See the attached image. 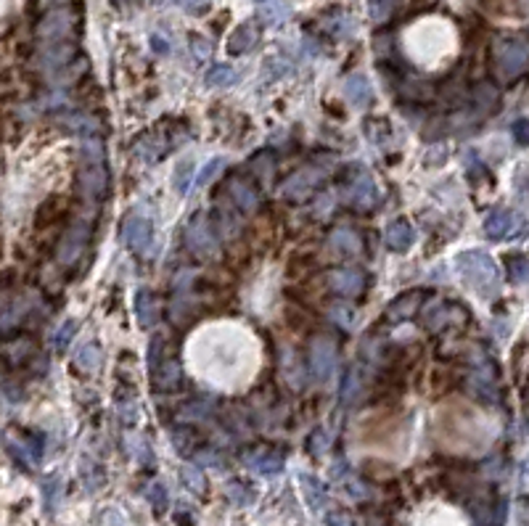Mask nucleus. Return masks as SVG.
I'll list each match as a JSON object with an SVG mask.
<instances>
[{"label": "nucleus", "mask_w": 529, "mask_h": 526, "mask_svg": "<svg viewBox=\"0 0 529 526\" xmlns=\"http://www.w3.org/2000/svg\"><path fill=\"white\" fill-rule=\"evenodd\" d=\"M460 278L466 281L469 288L479 293L482 299H492L500 291V273L495 259L484 252H463L455 259Z\"/></svg>", "instance_id": "nucleus-1"}, {"label": "nucleus", "mask_w": 529, "mask_h": 526, "mask_svg": "<svg viewBox=\"0 0 529 526\" xmlns=\"http://www.w3.org/2000/svg\"><path fill=\"white\" fill-rule=\"evenodd\" d=\"M527 69V40L524 37H503L495 45V71L500 80H516Z\"/></svg>", "instance_id": "nucleus-2"}, {"label": "nucleus", "mask_w": 529, "mask_h": 526, "mask_svg": "<svg viewBox=\"0 0 529 526\" xmlns=\"http://www.w3.org/2000/svg\"><path fill=\"white\" fill-rule=\"evenodd\" d=\"M186 243L188 249L201 259H210L217 254V235H215V225L207 220V214H196L190 217L188 228H186Z\"/></svg>", "instance_id": "nucleus-3"}, {"label": "nucleus", "mask_w": 529, "mask_h": 526, "mask_svg": "<svg viewBox=\"0 0 529 526\" xmlns=\"http://www.w3.org/2000/svg\"><path fill=\"white\" fill-rule=\"evenodd\" d=\"M3 445H6V450L13 455V460H19L24 468H30V471L38 468V463H40V457H42L40 436H32V434H27V431L11 428L8 434L3 436Z\"/></svg>", "instance_id": "nucleus-4"}, {"label": "nucleus", "mask_w": 529, "mask_h": 526, "mask_svg": "<svg viewBox=\"0 0 529 526\" xmlns=\"http://www.w3.org/2000/svg\"><path fill=\"white\" fill-rule=\"evenodd\" d=\"M122 241L127 243V249H132V252L149 254L154 246V228L143 214H130L122 225Z\"/></svg>", "instance_id": "nucleus-5"}, {"label": "nucleus", "mask_w": 529, "mask_h": 526, "mask_svg": "<svg viewBox=\"0 0 529 526\" xmlns=\"http://www.w3.org/2000/svg\"><path fill=\"white\" fill-rule=\"evenodd\" d=\"M320 177H323V173L320 170H312V167H305V170H300V173H294L289 177V180L283 182V188H280V193H283V199H289V201L294 204H305L315 193V188H318Z\"/></svg>", "instance_id": "nucleus-6"}, {"label": "nucleus", "mask_w": 529, "mask_h": 526, "mask_svg": "<svg viewBox=\"0 0 529 526\" xmlns=\"http://www.w3.org/2000/svg\"><path fill=\"white\" fill-rule=\"evenodd\" d=\"M336 368V344L329 336H318L309 346V370L315 378L326 381Z\"/></svg>", "instance_id": "nucleus-7"}, {"label": "nucleus", "mask_w": 529, "mask_h": 526, "mask_svg": "<svg viewBox=\"0 0 529 526\" xmlns=\"http://www.w3.org/2000/svg\"><path fill=\"white\" fill-rule=\"evenodd\" d=\"M283 452H278L275 447H268V445H260V447H251L244 452V463L260 476H275L283 471Z\"/></svg>", "instance_id": "nucleus-8"}, {"label": "nucleus", "mask_w": 529, "mask_h": 526, "mask_svg": "<svg viewBox=\"0 0 529 526\" xmlns=\"http://www.w3.org/2000/svg\"><path fill=\"white\" fill-rule=\"evenodd\" d=\"M88 241H90V225L88 223H74L69 230L64 233V238H61V243H59V262L67 264V267L74 264L82 257Z\"/></svg>", "instance_id": "nucleus-9"}, {"label": "nucleus", "mask_w": 529, "mask_h": 526, "mask_svg": "<svg viewBox=\"0 0 529 526\" xmlns=\"http://www.w3.org/2000/svg\"><path fill=\"white\" fill-rule=\"evenodd\" d=\"M344 196H347L355 206H360V209H368V206H373L376 199H379L376 185H373L370 175L365 173V170H355V175H352L350 180H347V185H344Z\"/></svg>", "instance_id": "nucleus-10"}, {"label": "nucleus", "mask_w": 529, "mask_h": 526, "mask_svg": "<svg viewBox=\"0 0 529 526\" xmlns=\"http://www.w3.org/2000/svg\"><path fill=\"white\" fill-rule=\"evenodd\" d=\"M106 185H109V175L103 170V164H82L80 170V191L88 201H98L101 196L106 193Z\"/></svg>", "instance_id": "nucleus-11"}, {"label": "nucleus", "mask_w": 529, "mask_h": 526, "mask_svg": "<svg viewBox=\"0 0 529 526\" xmlns=\"http://www.w3.org/2000/svg\"><path fill=\"white\" fill-rule=\"evenodd\" d=\"M423 302H426V293L421 291V288H413V291L399 293L397 299L387 307V320H389V323H402V320H410V317H413V315L423 307Z\"/></svg>", "instance_id": "nucleus-12"}, {"label": "nucleus", "mask_w": 529, "mask_h": 526, "mask_svg": "<svg viewBox=\"0 0 529 526\" xmlns=\"http://www.w3.org/2000/svg\"><path fill=\"white\" fill-rule=\"evenodd\" d=\"M329 286L341 296H358L365 286V275L358 267H334L329 273Z\"/></svg>", "instance_id": "nucleus-13"}, {"label": "nucleus", "mask_w": 529, "mask_h": 526, "mask_svg": "<svg viewBox=\"0 0 529 526\" xmlns=\"http://www.w3.org/2000/svg\"><path fill=\"white\" fill-rule=\"evenodd\" d=\"M516 223H519L516 214L508 212V209H492L484 217V235L489 241H503L516 230Z\"/></svg>", "instance_id": "nucleus-14"}, {"label": "nucleus", "mask_w": 529, "mask_h": 526, "mask_svg": "<svg viewBox=\"0 0 529 526\" xmlns=\"http://www.w3.org/2000/svg\"><path fill=\"white\" fill-rule=\"evenodd\" d=\"M228 196L239 212L249 214V212H257V206H260V193H257V188L246 180H236V177H233V180L228 182Z\"/></svg>", "instance_id": "nucleus-15"}, {"label": "nucleus", "mask_w": 529, "mask_h": 526, "mask_svg": "<svg viewBox=\"0 0 529 526\" xmlns=\"http://www.w3.org/2000/svg\"><path fill=\"white\" fill-rule=\"evenodd\" d=\"M344 95L347 101L355 106V109H368L373 103V88H370V80L365 74H352L344 82Z\"/></svg>", "instance_id": "nucleus-16"}, {"label": "nucleus", "mask_w": 529, "mask_h": 526, "mask_svg": "<svg viewBox=\"0 0 529 526\" xmlns=\"http://www.w3.org/2000/svg\"><path fill=\"white\" fill-rule=\"evenodd\" d=\"M413 243H416V230H413V225L405 217L394 220L387 228V246H389L392 252H408Z\"/></svg>", "instance_id": "nucleus-17"}, {"label": "nucleus", "mask_w": 529, "mask_h": 526, "mask_svg": "<svg viewBox=\"0 0 529 526\" xmlns=\"http://www.w3.org/2000/svg\"><path fill=\"white\" fill-rule=\"evenodd\" d=\"M69 32H72V16L67 11H53L40 24L42 40H64Z\"/></svg>", "instance_id": "nucleus-18"}, {"label": "nucleus", "mask_w": 529, "mask_h": 526, "mask_svg": "<svg viewBox=\"0 0 529 526\" xmlns=\"http://www.w3.org/2000/svg\"><path fill=\"white\" fill-rule=\"evenodd\" d=\"M360 397H363V373H360L358 365H350L347 373L341 375L339 384V402L344 407L355 405Z\"/></svg>", "instance_id": "nucleus-19"}, {"label": "nucleus", "mask_w": 529, "mask_h": 526, "mask_svg": "<svg viewBox=\"0 0 529 526\" xmlns=\"http://www.w3.org/2000/svg\"><path fill=\"white\" fill-rule=\"evenodd\" d=\"M329 243H331V249L336 254H341V257H355V254H360V249H363V238H360L352 228H347V225L336 228V230L331 233Z\"/></svg>", "instance_id": "nucleus-20"}, {"label": "nucleus", "mask_w": 529, "mask_h": 526, "mask_svg": "<svg viewBox=\"0 0 529 526\" xmlns=\"http://www.w3.org/2000/svg\"><path fill=\"white\" fill-rule=\"evenodd\" d=\"M257 40H260V27H257L254 21H244V24H239V27H236V32L230 35L228 51L233 53V56L246 53Z\"/></svg>", "instance_id": "nucleus-21"}, {"label": "nucleus", "mask_w": 529, "mask_h": 526, "mask_svg": "<svg viewBox=\"0 0 529 526\" xmlns=\"http://www.w3.org/2000/svg\"><path fill=\"white\" fill-rule=\"evenodd\" d=\"M135 317H138L140 328H151L159 317V302H157V293H151L149 288L138 291L135 296Z\"/></svg>", "instance_id": "nucleus-22"}, {"label": "nucleus", "mask_w": 529, "mask_h": 526, "mask_svg": "<svg viewBox=\"0 0 529 526\" xmlns=\"http://www.w3.org/2000/svg\"><path fill=\"white\" fill-rule=\"evenodd\" d=\"M300 486H302V492H305V497H307V503L312 510H320V508L326 505V489H323V484H320L315 476L302 474Z\"/></svg>", "instance_id": "nucleus-23"}, {"label": "nucleus", "mask_w": 529, "mask_h": 526, "mask_svg": "<svg viewBox=\"0 0 529 526\" xmlns=\"http://www.w3.org/2000/svg\"><path fill=\"white\" fill-rule=\"evenodd\" d=\"M101 360H103V354H101V346L98 344H82L80 349L74 352V365H77L80 370H85V373H93V370H98Z\"/></svg>", "instance_id": "nucleus-24"}, {"label": "nucleus", "mask_w": 529, "mask_h": 526, "mask_svg": "<svg viewBox=\"0 0 529 526\" xmlns=\"http://www.w3.org/2000/svg\"><path fill=\"white\" fill-rule=\"evenodd\" d=\"M236 80H239V71L233 69V66H228V64H215L207 71V85L210 88H230Z\"/></svg>", "instance_id": "nucleus-25"}, {"label": "nucleus", "mask_w": 529, "mask_h": 526, "mask_svg": "<svg viewBox=\"0 0 529 526\" xmlns=\"http://www.w3.org/2000/svg\"><path fill=\"white\" fill-rule=\"evenodd\" d=\"M61 495H64V484H61L59 476L45 479V484H42V505H45L48 513H56V510H59Z\"/></svg>", "instance_id": "nucleus-26"}, {"label": "nucleus", "mask_w": 529, "mask_h": 526, "mask_svg": "<svg viewBox=\"0 0 529 526\" xmlns=\"http://www.w3.org/2000/svg\"><path fill=\"white\" fill-rule=\"evenodd\" d=\"M180 479H183V484L188 486L193 495H204L207 492V479H204L199 466H183Z\"/></svg>", "instance_id": "nucleus-27"}, {"label": "nucleus", "mask_w": 529, "mask_h": 526, "mask_svg": "<svg viewBox=\"0 0 529 526\" xmlns=\"http://www.w3.org/2000/svg\"><path fill=\"white\" fill-rule=\"evenodd\" d=\"M291 13V6L286 3V0H268L265 6H262V19L270 21V24H280V21H286Z\"/></svg>", "instance_id": "nucleus-28"}, {"label": "nucleus", "mask_w": 529, "mask_h": 526, "mask_svg": "<svg viewBox=\"0 0 529 526\" xmlns=\"http://www.w3.org/2000/svg\"><path fill=\"white\" fill-rule=\"evenodd\" d=\"M222 170H225V156H215V159H210V162L204 164V170L196 175V182H193V185H196V188H204V185H210V182L215 180V177H217Z\"/></svg>", "instance_id": "nucleus-29"}, {"label": "nucleus", "mask_w": 529, "mask_h": 526, "mask_svg": "<svg viewBox=\"0 0 529 526\" xmlns=\"http://www.w3.org/2000/svg\"><path fill=\"white\" fill-rule=\"evenodd\" d=\"M196 431L193 428H175L172 431V442H175V447H178L183 455H193V450H196Z\"/></svg>", "instance_id": "nucleus-30"}, {"label": "nucleus", "mask_w": 529, "mask_h": 526, "mask_svg": "<svg viewBox=\"0 0 529 526\" xmlns=\"http://www.w3.org/2000/svg\"><path fill=\"white\" fill-rule=\"evenodd\" d=\"M69 59H72V45H67V42L50 45V48H45V53H42V61H45L48 66H61V64H67Z\"/></svg>", "instance_id": "nucleus-31"}, {"label": "nucleus", "mask_w": 529, "mask_h": 526, "mask_svg": "<svg viewBox=\"0 0 529 526\" xmlns=\"http://www.w3.org/2000/svg\"><path fill=\"white\" fill-rule=\"evenodd\" d=\"M172 182H175V188H178L180 193L188 191V185L193 182V159H183V162L175 167V177H172Z\"/></svg>", "instance_id": "nucleus-32"}, {"label": "nucleus", "mask_w": 529, "mask_h": 526, "mask_svg": "<svg viewBox=\"0 0 529 526\" xmlns=\"http://www.w3.org/2000/svg\"><path fill=\"white\" fill-rule=\"evenodd\" d=\"M474 98H477V106H479L484 114L498 109V90H495V88H489V85H479V88H477V93H474Z\"/></svg>", "instance_id": "nucleus-33"}, {"label": "nucleus", "mask_w": 529, "mask_h": 526, "mask_svg": "<svg viewBox=\"0 0 529 526\" xmlns=\"http://www.w3.org/2000/svg\"><path fill=\"white\" fill-rule=\"evenodd\" d=\"M225 495H228L230 503H236V505H251L254 503V495H251V489H246V486L241 484V481H230L228 486H225Z\"/></svg>", "instance_id": "nucleus-34"}, {"label": "nucleus", "mask_w": 529, "mask_h": 526, "mask_svg": "<svg viewBox=\"0 0 529 526\" xmlns=\"http://www.w3.org/2000/svg\"><path fill=\"white\" fill-rule=\"evenodd\" d=\"M167 360V352H164V336H151V344H149V370L154 373L161 363Z\"/></svg>", "instance_id": "nucleus-35"}, {"label": "nucleus", "mask_w": 529, "mask_h": 526, "mask_svg": "<svg viewBox=\"0 0 529 526\" xmlns=\"http://www.w3.org/2000/svg\"><path fill=\"white\" fill-rule=\"evenodd\" d=\"M64 127H67V130H72V132H85V135H88V132H93L96 127H98V124L90 119V117H82V114H72V117H67Z\"/></svg>", "instance_id": "nucleus-36"}, {"label": "nucleus", "mask_w": 529, "mask_h": 526, "mask_svg": "<svg viewBox=\"0 0 529 526\" xmlns=\"http://www.w3.org/2000/svg\"><path fill=\"white\" fill-rule=\"evenodd\" d=\"M77 328H80V323H77V320H72V317L61 325L59 336H56V349H59V352H64V349L72 344V339H74V334H77Z\"/></svg>", "instance_id": "nucleus-37"}, {"label": "nucleus", "mask_w": 529, "mask_h": 526, "mask_svg": "<svg viewBox=\"0 0 529 526\" xmlns=\"http://www.w3.org/2000/svg\"><path fill=\"white\" fill-rule=\"evenodd\" d=\"M146 497H149L151 505L157 508V513H161V510L167 508V489H164L159 481H154V484L146 489Z\"/></svg>", "instance_id": "nucleus-38"}, {"label": "nucleus", "mask_w": 529, "mask_h": 526, "mask_svg": "<svg viewBox=\"0 0 529 526\" xmlns=\"http://www.w3.org/2000/svg\"><path fill=\"white\" fill-rule=\"evenodd\" d=\"M508 270L513 273V281L516 284H524L527 281V257L524 254H511L508 257Z\"/></svg>", "instance_id": "nucleus-39"}, {"label": "nucleus", "mask_w": 529, "mask_h": 526, "mask_svg": "<svg viewBox=\"0 0 529 526\" xmlns=\"http://www.w3.org/2000/svg\"><path fill=\"white\" fill-rule=\"evenodd\" d=\"M307 450L312 452V455H320V452H326V450H329V434H326L323 428H315V431H312V436H309Z\"/></svg>", "instance_id": "nucleus-40"}, {"label": "nucleus", "mask_w": 529, "mask_h": 526, "mask_svg": "<svg viewBox=\"0 0 529 526\" xmlns=\"http://www.w3.org/2000/svg\"><path fill=\"white\" fill-rule=\"evenodd\" d=\"M331 317H334V323L341 325V328H352V307H347V304L331 307Z\"/></svg>", "instance_id": "nucleus-41"}, {"label": "nucleus", "mask_w": 529, "mask_h": 526, "mask_svg": "<svg viewBox=\"0 0 529 526\" xmlns=\"http://www.w3.org/2000/svg\"><path fill=\"white\" fill-rule=\"evenodd\" d=\"M59 204H61V201H56V199L45 204V206H42L40 212H38V225H42V228H45V225L53 223V220L59 217Z\"/></svg>", "instance_id": "nucleus-42"}, {"label": "nucleus", "mask_w": 529, "mask_h": 526, "mask_svg": "<svg viewBox=\"0 0 529 526\" xmlns=\"http://www.w3.org/2000/svg\"><path fill=\"white\" fill-rule=\"evenodd\" d=\"M210 413V402H201V399H196V402H188V405L183 407V415L186 418H193V421H199V418H204V415Z\"/></svg>", "instance_id": "nucleus-43"}, {"label": "nucleus", "mask_w": 529, "mask_h": 526, "mask_svg": "<svg viewBox=\"0 0 529 526\" xmlns=\"http://www.w3.org/2000/svg\"><path fill=\"white\" fill-rule=\"evenodd\" d=\"M120 413H122V423L132 426L135 421H138V407H135V402H125V399H120Z\"/></svg>", "instance_id": "nucleus-44"}, {"label": "nucleus", "mask_w": 529, "mask_h": 526, "mask_svg": "<svg viewBox=\"0 0 529 526\" xmlns=\"http://www.w3.org/2000/svg\"><path fill=\"white\" fill-rule=\"evenodd\" d=\"M190 51L196 53L199 59H207L212 53V45L207 40H201V37H193V40H190Z\"/></svg>", "instance_id": "nucleus-45"}, {"label": "nucleus", "mask_w": 529, "mask_h": 526, "mask_svg": "<svg viewBox=\"0 0 529 526\" xmlns=\"http://www.w3.org/2000/svg\"><path fill=\"white\" fill-rule=\"evenodd\" d=\"M511 132H513L516 143H519V146H524V143H527V119L513 122V124H511Z\"/></svg>", "instance_id": "nucleus-46"}, {"label": "nucleus", "mask_w": 529, "mask_h": 526, "mask_svg": "<svg viewBox=\"0 0 529 526\" xmlns=\"http://www.w3.org/2000/svg\"><path fill=\"white\" fill-rule=\"evenodd\" d=\"M326 526H350V521H347V516L341 510H331L326 516Z\"/></svg>", "instance_id": "nucleus-47"}, {"label": "nucleus", "mask_w": 529, "mask_h": 526, "mask_svg": "<svg viewBox=\"0 0 529 526\" xmlns=\"http://www.w3.org/2000/svg\"><path fill=\"white\" fill-rule=\"evenodd\" d=\"M151 45H154V48H157V51H159V53H164V51H167V45H164V40H161L159 35H154V37H151Z\"/></svg>", "instance_id": "nucleus-48"}, {"label": "nucleus", "mask_w": 529, "mask_h": 526, "mask_svg": "<svg viewBox=\"0 0 529 526\" xmlns=\"http://www.w3.org/2000/svg\"><path fill=\"white\" fill-rule=\"evenodd\" d=\"M204 3H207V0H183V6H186V8H201Z\"/></svg>", "instance_id": "nucleus-49"}, {"label": "nucleus", "mask_w": 529, "mask_h": 526, "mask_svg": "<svg viewBox=\"0 0 529 526\" xmlns=\"http://www.w3.org/2000/svg\"><path fill=\"white\" fill-rule=\"evenodd\" d=\"M48 3H56V0H48ZM59 3H64V0H59Z\"/></svg>", "instance_id": "nucleus-50"}]
</instances>
